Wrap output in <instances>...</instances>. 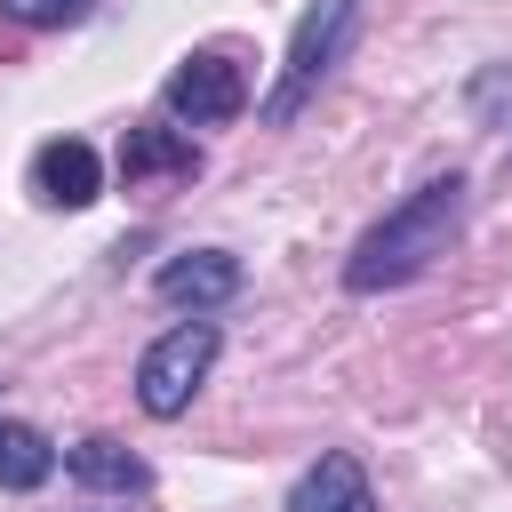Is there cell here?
Wrapping results in <instances>:
<instances>
[{
  "mask_svg": "<svg viewBox=\"0 0 512 512\" xmlns=\"http://www.w3.org/2000/svg\"><path fill=\"white\" fill-rule=\"evenodd\" d=\"M456 232H464V176L448 168V176H424L400 208H384V216L352 240V256H344V288H352V296L408 288V280H424V272L456 248Z\"/></svg>",
  "mask_w": 512,
  "mask_h": 512,
  "instance_id": "6da1fadb",
  "label": "cell"
},
{
  "mask_svg": "<svg viewBox=\"0 0 512 512\" xmlns=\"http://www.w3.org/2000/svg\"><path fill=\"white\" fill-rule=\"evenodd\" d=\"M352 32H360V0H312V8L296 16V32H288V64H280V80L264 88L256 120H264V128H288V120L320 96V80L352 56Z\"/></svg>",
  "mask_w": 512,
  "mask_h": 512,
  "instance_id": "7a4b0ae2",
  "label": "cell"
},
{
  "mask_svg": "<svg viewBox=\"0 0 512 512\" xmlns=\"http://www.w3.org/2000/svg\"><path fill=\"white\" fill-rule=\"evenodd\" d=\"M216 352H224V336H216V320L208 312H192V320H176L168 336H152L144 344V360H136V408L144 416H184L192 408V392L208 384V368H216Z\"/></svg>",
  "mask_w": 512,
  "mask_h": 512,
  "instance_id": "3957f363",
  "label": "cell"
},
{
  "mask_svg": "<svg viewBox=\"0 0 512 512\" xmlns=\"http://www.w3.org/2000/svg\"><path fill=\"white\" fill-rule=\"evenodd\" d=\"M160 104H168L176 128H224V120L248 112V72H240V56H224V48H192V56L160 80Z\"/></svg>",
  "mask_w": 512,
  "mask_h": 512,
  "instance_id": "277c9868",
  "label": "cell"
},
{
  "mask_svg": "<svg viewBox=\"0 0 512 512\" xmlns=\"http://www.w3.org/2000/svg\"><path fill=\"white\" fill-rule=\"evenodd\" d=\"M240 256L232 248H184V256H168L160 272H152V296L168 304V312H216V304H232L240 296Z\"/></svg>",
  "mask_w": 512,
  "mask_h": 512,
  "instance_id": "5b68a950",
  "label": "cell"
},
{
  "mask_svg": "<svg viewBox=\"0 0 512 512\" xmlns=\"http://www.w3.org/2000/svg\"><path fill=\"white\" fill-rule=\"evenodd\" d=\"M32 192H40L48 208H88V200L104 192V160H96V144H80V136H48V144L32 152Z\"/></svg>",
  "mask_w": 512,
  "mask_h": 512,
  "instance_id": "8992f818",
  "label": "cell"
},
{
  "mask_svg": "<svg viewBox=\"0 0 512 512\" xmlns=\"http://www.w3.org/2000/svg\"><path fill=\"white\" fill-rule=\"evenodd\" d=\"M288 512H376V488H368V464L352 448H328L320 464L296 472L288 488Z\"/></svg>",
  "mask_w": 512,
  "mask_h": 512,
  "instance_id": "52a82bcc",
  "label": "cell"
},
{
  "mask_svg": "<svg viewBox=\"0 0 512 512\" xmlns=\"http://www.w3.org/2000/svg\"><path fill=\"white\" fill-rule=\"evenodd\" d=\"M64 472H72L80 488H96V496H144V488H152V464H144L136 448H120L112 432L72 440V448H64Z\"/></svg>",
  "mask_w": 512,
  "mask_h": 512,
  "instance_id": "ba28073f",
  "label": "cell"
},
{
  "mask_svg": "<svg viewBox=\"0 0 512 512\" xmlns=\"http://www.w3.org/2000/svg\"><path fill=\"white\" fill-rule=\"evenodd\" d=\"M120 176L128 184H152V176H200V144L184 136V128H128V144H120Z\"/></svg>",
  "mask_w": 512,
  "mask_h": 512,
  "instance_id": "9c48e42d",
  "label": "cell"
},
{
  "mask_svg": "<svg viewBox=\"0 0 512 512\" xmlns=\"http://www.w3.org/2000/svg\"><path fill=\"white\" fill-rule=\"evenodd\" d=\"M48 472H56V448H48V432L8 416V424H0V488H8V496H32Z\"/></svg>",
  "mask_w": 512,
  "mask_h": 512,
  "instance_id": "30bf717a",
  "label": "cell"
},
{
  "mask_svg": "<svg viewBox=\"0 0 512 512\" xmlns=\"http://www.w3.org/2000/svg\"><path fill=\"white\" fill-rule=\"evenodd\" d=\"M96 0H0V16L8 24H32V32H64V24H80Z\"/></svg>",
  "mask_w": 512,
  "mask_h": 512,
  "instance_id": "8fae6325",
  "label": "cell"
}]
</instances>
